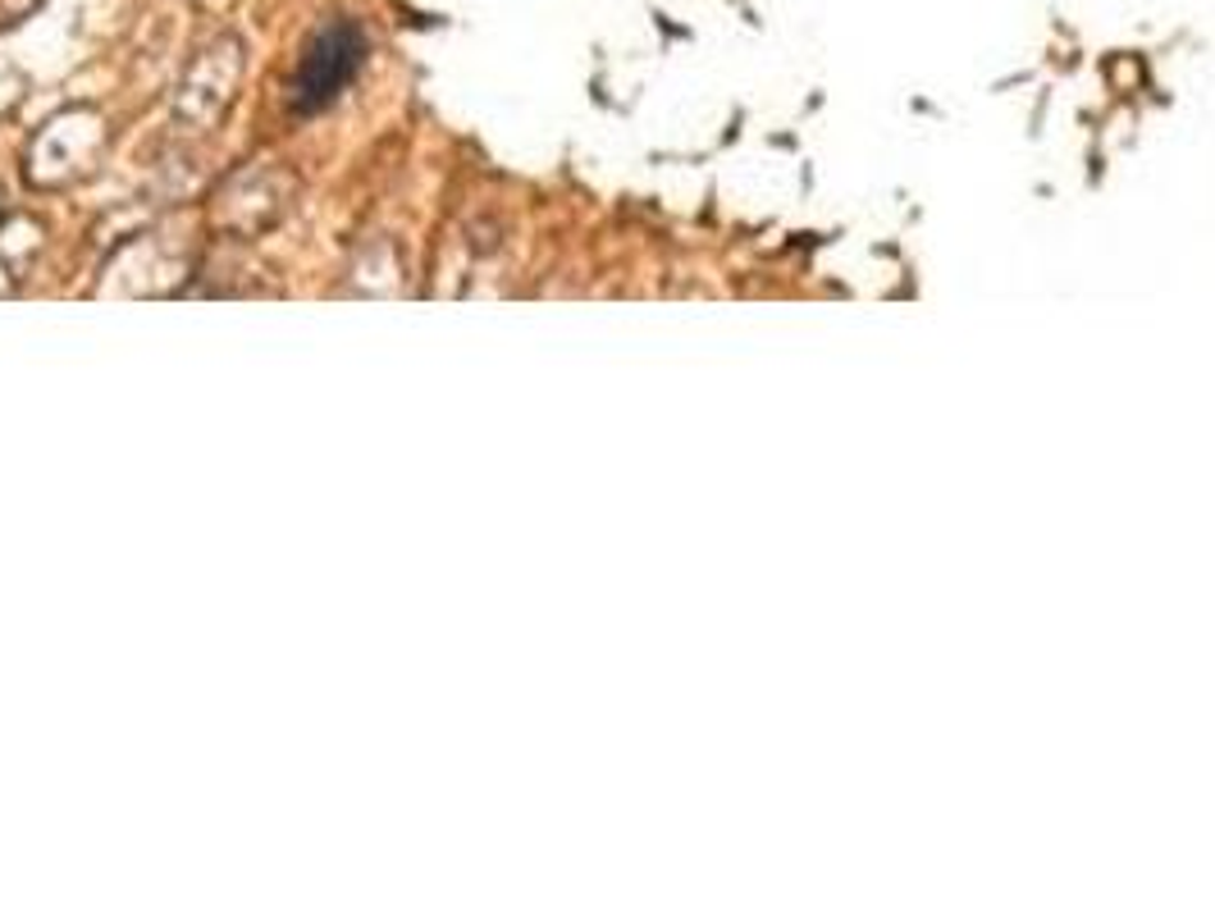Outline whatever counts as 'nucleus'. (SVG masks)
<instances>
[{"label":"nucleus","mask_w":1215,"mask_h":913,"mask_svg":"<svg viewBox=\"0 0 1215 913\" xmlns=\"http://www.w3.org/2000/svg\"><path fill=\"white\" fill-rule=\"evenodd\" d=\"M366 60V38L352 19H334L325 23L316 38L307 42L297 60V74H293V106L302 115H316L325 110L329 100H339V92L357 78Z\"/></svg>","instance_id":"obj_1"}]
</instances>
